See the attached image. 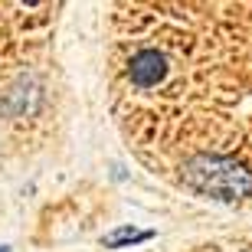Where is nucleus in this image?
<instances>
[{
	"label": "nucleus",
	"instance_id": "nucleus-1",
	"mask_svg": "<svg viewBox=\"0 0 252 252\" xmlns=\"http://www.w3.org/2000/svg\"><path fill=\"white\" fill-rule=\"evenodd\" d=\"M184 180L216 200H239L252 193V170L229 158H196L184 167Z\"/></svg>",
	"mask_w": 252,
	"mask_h": 252
},
{
	"label": "nucleus",
	"instance_id": "nucleus-2",
	"mask_svg": "<svg viewBox=\"0 0 252 252\" xmlns=\"http://www.w3.org/2000/svg\"><path fill=\"white\" fill-rule=\"evenodd\" d=\"M144 236H148V233H134V229H122V233H115V236H112V239H108V246H118V243H128V239H131V243H134V239H144Z\"/></svg>",
	"mask_w": 252,
	"mask_h": 252
}]
</instances>
